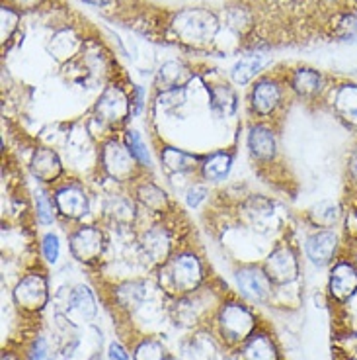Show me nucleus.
Listing matches in <instances>:
<instances>
[{"label": "nucleus", "instance_id": "1", "mask_svg": "<svg viewBox=\"0 0 357 360\" xmlns=\"http://www.w3.org/2000/svg\"><path fill=\"white\" fill-rule=\"evenodd\" d=\"M203 278L201 262L194 255H180L166 264L162 270V284L176 294H188L199 286Z\"/></svg>", "mask_w": 357, "mask_h": 360}, {"label": "nucleus", "instance_id": "2", "mask_svg": "<svg viewBox=\"0 0 357 360\" xmlns=\"http://www.w3.org/2000/svg\"><path fill=\"white\" fill-rule=\"evenodd\" d=\"M174 30L184 41L203 44L215 36L217 20L213 18V14H209L206 10H186L176 16Z\"/></svg>", "mask_w": 357, "mask_h": 360}, {"label": "nucleus", "instance_id": "3", "mask_svg": "<svg viewBox=\"0 0 357 360\" xmlns=\"http://www.w3.org/2000/svg\"><path fill=\"white\" fill-rule=\"evenodd\" d=\"M219 327L227 341H248L256 329V317L241 304H227L219 314Z\"/></svg>", "mask_w": 357, "mask_h": 360}, {"label": "nucleus", "instance_id": "4", "mask_svg": "<svg viewBox=\"0 0 357 360\" xmlns=\"http://www.w3.org/2000/svg\"><path fill=\"white\" fill-rule=\"evenodd\" d=\"M47 282L41 274H27L26 278L20 280L14 290V300L22 309L27 311H39L47 304Z\"/></svg>", "mask_w": 357, "mask_h": 360}, {"label": "nucleus", "instance_id": "5", "mask_svg": "<svg viewBox=\"0 0 357 360\" xmlns=\"http://www.w3.org/2000/svg\"><path fill=\"white\" fill-rule=\"evenodd\" d=\"M266 274L271 282L289 284L299 274V262L295 252L289 247H277L266 261Z\"/></svg>", "mask_w": 357, "mask_h": 360}, {"label": "nucleus", "instance_id": "6", "mask_svg": "<svg viewBox=\"0 0 357 360\" xmlns=\"http://www.w3.org/2000/svg\"><path fill=\"white\" fill-rule=\"evenodd\" d=\"M236 284L244 297L252 302H266L271 294V280L266 272L248 266L236 272Z\"/></svg>", "mask_w": 357, "mask_h": 360}, {"label": "nucleus", "instance_id": "7", "mask_svg": "<svg viewBox=\"0 0 357 360\" xmlns=\"http://www.w3.org/2000/svg\"><path fill=\"white\" fill-rule=\"evenodd\" d=\"M104 249V235L96 227H81L71 237L72 255L82 262L96 261Z\"/></svg>", "mask_w": 357, "mask_h": 360}, {"label": "nucleus", "instance_id": "8", "mask_svg": "<svg viewBox=\"0 0 357 360\" xmlns=\"http://www.w3.org/2000/svg\"><path fill=\"white\" fill-rule=\"evenodd\" d=\"M104 167L112 179L127 180L133 172V155L129 149L112 141L104 149Z\"/></svg>", "mask_w": 357, "mask_h": 360}, {"label": "nucleus", "instance_id": "9", "mask_svg": "<svg viewBox=\"0 0 357 360\" xmlns=\"http://www.w3.org/2000/svg\"><path fill=\"white\" fill-rule=\"evenodd\" d=\"M307 257L316 266H324L334 259L338 249V237L334 231H316L307 239Z\"/></svg>", "mask_w": 357, "mask_h": 360}, {"label": "nucleus", "instance_id": "10", "mask_svg": "<svg viewBox=\"0 0 357 360\" xmlns=\"http://www.w3.org/2000/svg\"><path fill=\"white\" fill-rule=\"evenodd\" d=\"M357 292V270L349 262H338L330 272V294L338 302H348Z\"/></svg>", "mask_w": 357, "mask_h": 360}, {"label": "nucleus", "instance_id": "11", "mask_svg": "<svg viewBox=\"0 0 357 360\" xmlns=\"http://www.w3.org/2000/svg\"><path fill=\"white\" fill-rule=\"evenodd\" d=\"M57 207L61 210V214L67 217H81L88 212V198L81 188L76 186H67L59 190L55 196Z\"/></svg>", "mask_w": 357, "mask_h": 360}, {"label": "nucleus", "instance_id": "12", "mask_svg": "<svg viewBox=\"0 0 357 360\" xmlns=\"http://www.w3.org/2000/svg\"><path fill=\"white\" fill-rule=\"evenodd\" d=\"M127 112H129V102L126 94L116 86L106 90V94L100 98L98 114H102V117L107 122H121L127 116Z\"/></svg>", "mask_w": 357, "mask_h": 360}, {"label": "nucleus", "instance_id": "13", "mask_svg": "<svg viewBox=\"0 0 357 360\" xmlns=\"http://www.w3.org/2000/svg\"><path fill=\"white\" fill-rule=\"evenodd\" d=\"M281 100V90L276 82L262 81L252 90V108L258 114H271Z\"/></svg>", "mask_w": 357, "mask_h": 360}, {"label": "nucleus", "instance_id": "14", "mask_svg": "<svg viewBox=\"0 0 357 360\" xmlns=\"http://www.w3.org/2000/svg\"><path fill=\"white\" fill-rule=\"evenodd\" d=\"M32 172L39 180L51 182L61 174V162L51 149H39L32 159Z\"/></svg>", "mask_w": 357, "mask_h": 360}, {"label": "nucleus", "instance_id": "15", "mask_svg": "<svg viewBox=\"0 0 357 360\" xmlns=\"http://www.w3.org/2000/svg\"><path fill=\"white\" fill-rule=\"evenodd\" d=\"M244 360H279L277 349L268 335H252L242 349Z\"/></svg>", "mask_w": 357, "mask_h": 360}, {"label": "nucleus", "instance_id": "16", "mask_svg": "<svg viewBox=\"0 0 357 360\" xmlns=\"http://www.w3.org/2000/svg\"><path fill=\"white\" fill-rule=\"evenodd\" d=\"M248 147L254 157L258 159H271L276 155V137L269 131L268 127L256 126L252 127L248 135Z\"/></svg>", "mask_w": 357, "mask_h": 360}, {"label": "nucleus", "instance_id": "17", "mask_svg": "<svg viewBox=\"0 0 357 360\" xmlns=\"http://www.w3.org/2000/svg\"><path fill=\"white\" fill-rule=\"evenodd\" d=\"M334 108L339 116L351 126H357V86L356 84H344L336 92L334 98Z\"/></svg>", "mask_w": 357, "mask_h": 360}, {"label": "nucleus", "instance_id": "18", "mask_svg": "<svg viewBox=\"0 0 357 360\" xmlns=\"http://www.w3.org/2000/svg\"><path fill=\"white\" fill-rule=\"evenodd\" d=\"M144 252L151 257V261H164L168 257V235L162 227H154L143 239Z\"/></svg>", "mask_w": 357, "mask_h": 360}, {"label": "nucleus", "instance_id": "19", "mask_svg": "<svg viewBox=\"0 0 357 360\" xmlns=\"http://www.w3.org/2000/svg\"><path fill=\"white\" fill-rule=\"evenodd\" d=\"M69 311L79 314L84 319H92L96 315V300L86 286H79L72 290L71 300H69Z\"/></svg>", "mask_w": 357, "mask_h": 360}, {"label": "nucleus", "instance_id": "20", "mask_svg": "<svg viewBox=\"0 0 357 360\" xmlns=\"http://www.w3.org/2000/svg\"><path fill=\"white\" fill-rule=\"evenodd\" d=\"M209 94H211V108L217 114H221L224 117L234 114V110H236V96H234V92L231 89H227V86H213V89L209 90Z\"/></svg>", "mask_w": 357, "mask_h": 360}, {"label": "nucleus", "instance_id": "21", "mask_svg": "<svg viewBox=\"0 0 357 360\" xmlns=\"http://www.w3.org/2000/svg\"><path fill=\"white\" fill-rule=\"evenodd\" d=\"M321 75L313 69H299L293 75V89L303 96H313L321 90Z\"/></svg>", "mask_w": 357, "mask_h": 360}, {"label": "nucleus", "instance_id": "22", "mask_svg": "<svg viewBox=\"0 0 357 360\" xmlns=\"http://www.w3.org/2000/svg\"><path fill=\"white\" fill-rule=\"evenodd\" d=\"M232 159L231 155L227 153H215L213 157H209L203 165V174H206L207 180H213V182H219V180L227 179V174L231 172Z\"/></svg>", "mask_w": 357, "mask_h": 360}, {"label": "nucleus", "instance_id": "23", "mask_svg": "<svg viewBox=\"0 0 357 360\" xmlns=\"http://www.w3.org/2000/svg\"><path fill=\"white\" fill-rule=\"evenodd\" d=\"M262 67V57H246V59H241L238 63L232 67V81L238 82V84H246L250 82L256 72L260 71Z\"/></svg>", "mask_w": 357, "mask_h": 360}, {"label": "nucleus", "instance_id": "24", "mask_svg": "<svg viewBox=\"0 0 357 360\" xmlns=\"http://www.w3.org/2000/svg\"><path fill=\"white\" fill-rule=\"evenodd\" d=\"M334 36L342 41H357V12H344L336 18Z\"/></svg>", "mask_w": 357, "mask_h": 360}, {"label": "nucleus", "instance_id": "25", "mask_svg": "<svg viewBox=\"0 0 357 360\" xmlns=\"http://www.w3.org/2000/svg\"><path fill=\"white\" fill-rule=\"evenodd\" d=\"M162 161L164 165L168 167L170 171H188L194 167V162H196V157H191V155L184 153V151H180V149H174V147H168V149H164V153H162Z\"/></svg>", "mask_w": 357, "mask_h": 360}, {"label": "nucleus", "instance_id": "26", "mask_svg": "<svg viewBox=\"0 0 357 360\" xmlns=\"http://www.w3.org/2000/svg\"><path fill=\"white\" fill-rule=\"evenodd\" d=\"M338 216L339 210L334 202H321V204L314 206L313 212H311V219H313L316 225H322V227H330V225L336 224Z\"/></svg>", "mask_w": 357, "mask_h": 360}, {"label": "nucleus", "instance_id": "27", "mask_svg": "<svg viewBox=\"0 0 357 360\" xmlns=\"http://www.w3.org/2000/svg\"><path fill=\"white\" fill-rule=\"evenodd\" d=\"M106 212L109 216L116 217V221H121V224H127L133 219V204L129 200L123 198H114L107 202Z\"/></svg>", "mask_w": 357, "mask_h": 360}, {"label": "nucleus", "instance_id": "28", "mask_svg": "<svg viewBox=\"0 0 357 360\" xmlns=\"http://www.w3.org/2000/svg\"><path fill=\"white\" fill-rule=\"evenodd\" d=\"M139 198H141L144 206L151 207L154 212H161L162 207L166 206V194L156 188V186H152V184L139 188Z\"/></svg>", "mask_w": 357, "mask_h": 360}, {"label": "nucleus", "instance_id": "29", "mask_svg": "<svg viewBox=\"0 0 357 360\" xmlns=\"http://www.w3.org/2000/svg\"><path fill=\"white\" fill-rule=\"evenodd\" d=\"M135 360H166V352L161 342L143 341L135 349Z\"/></svg>", "mask_w": 357, "mask_h": 360}, {"label": "nucleus", "instance_id": "30", "mask_svg": "<svg viewBox=\"0 0 357 360\" xmlns=\"http://www.w3.org/2000/svg\"><path fill=\"white\" fill-rule=\"evenodd\" d=\"M127 139V149L131 151L135 159L139 162H143V165H151V157L147 153V147H144L143 139L139 137L137 131H127L126 135Z\"/></svg>", "mask_w": 357, "mask_h": 360}, {"label": "nucleus", "instance_id": "31", "mask_svg": "<svg viewBox=\"0 0 357 360\" xmlns=\"http://www.w3.org/2000/svg\"><path fill=\"white\" fill-rule=\"evenodd\" d=\"M37 217H39V221L45 225H49L53 221V204L49 202V198L45 196L43 192L37 196Z\"/></svg>", "mask_w": 357, "mask_h": 360}, {"label": "nucleus", "instance_id": "32", "mask_svg": "<svg viewBox=\"0 0 357 360\" xmlns=\"http://www.w3.org/2000/svg\"><path fill=\"white\" fill-rule=\"evenodd\" d=\"M43 255L49 262H57V259H59V239H57V235H45Z\"/></svg>", "mask_w": 357, "mask_h": 360}, {"label": "nucleus", "instance_id": "33", "mask_svg": "<svg viewBox=\"0 0 357 360\" xmlns=\"http://www.w3.org/2000/svg\"><path fill=\"white\" fill-rule=\"evenodd\" d=\"M182 75H184V69L178 63H168L161 69V79L164 84H176Z\"/></svg>", "mask_w": 357, "mask_h": 360}, {"label": "nucleus", "instance_id": "34", "mask_svg": "<svg viewBox=\"0 0 357 360\" xmlns=\"http://www.w3.org/2000/svg\"><path fill=\"white\" fill-rule=\"evenodd\" d=\"M203 198H206V188H201V186H194L188 192V204L191 207H196Z\"/></svg>", "mask_w": 357, "mask_h": 360}, {"label": "nucleus", "instance_id": "35", "mask_svg": "<svg viewBox=\"0 0 357 360\" xmlns=\"http://www.w3.org/2000/svg\"><path fill=\"white\" fill-rule=\"evenodd\" d=\"M109 360H129V354L119 342H112L109 345Z\"/></svg>", "mask_w": 357, "mask_h": 360}, {"label": "nucleus", "instance_id": "36", "mask_svg": "<svg viewBox=\"0 0 357 360\" xmlns=\"http://www.w3.org/2000/svg\"><path fill=\"white\" fill-rule=\"evenodd\" d=\"M27 360H49V354H47V347H45L43 341H37L36 347H34V351L29 354V359Z\"/></svg>", "mask_w": 357, "mask_h": 360}, {"label": "nucleus", "instance_id": "37", "mask_svg": "<svg viewBox=\"0 0 357 360\" xmlns=\"http://www.w3.org/2000/svg\"><path fill=\"white\" fill-rule=\"evenodd\" d=\"M349 174H351V179L357 180V149L349 157Z\"/></svg>", "mask_w": 357, "mask_h": 360}, {"label": "nucleus", "instance_id": "38", "mask_svg": "<svg viewBox=\"0 0 357 360\" xmlns=\"http://www.w3.org/2000/svg\"><path fill=\"white\" fill-rule=\"evenodd\" d=\"M16 4H18L20 8H34L39 4V0H14Z\"/></svg>", "mask_w": 357, "mask_h": 360}, {"label": "nucleus", "instance_id": "39", "mask_svg": "<svg viewBox=\"0 0 357 360\" xmlns=\"http://www.w3.org/2000/svg\"><path fill=\"white\" fill-rule=\"evenodd\" d=\"M88 4H94V6H106L109 0H86Z\"/></svg>", "mask_w": 357, "mask_h": 360}, {"label": "nucleus", "instance_id": "40", "mask_svg": "<svg viewBox=\"0 0 357 360\" xmlns=\"http://www.w3.org/2000/svg\"><path fill=\"white\" fill-rule=\"evenodd\" d=\"M2 360H16V359H14L12 354H4V356H2Z\"/></svg>", "mask_w": 357, "mask_h": 360}]
</instances>
